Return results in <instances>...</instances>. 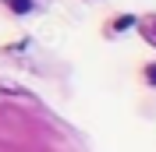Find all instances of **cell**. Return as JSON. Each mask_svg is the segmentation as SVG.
<instances>
[{
	"instance_id": "cell-2",
	"label": "cell",
	"mask_w": 156,
	"mask_h": 152,
	"mask_svg": "<svg viewBox=\"0 0 156 152\" xmlns=\"http://www.w3.org/2000/svg\"><path fill=\"white\" fill-rule=\"evenodd\" d=\"M128 25H135V18H131V14H124V18L114 21V29H128Z\"/></svg>"
},
{
	"instance_id": "cell-1",
	"label": "cell",
	"mask_w": 156,
	"mask_h": 152,
	"mask_svg": "<svg viewBox=\"0 0 156 152\" xmlns=\"http://www.w3.org/2000/svg\"><path fill=\"white\" fill-rule=\"evenodd\" d=\"M4 4H7L14 14H29V11H32V0H4Z\"/></svg>"
},
{
	"instance_id": "cell-3",
	"label": "cell",
	"mask_w": 156,
	"mask_h": 152,
	"mask_svg": "<svg viewBox=\"0 0 156 152\" xmlns=\"http://www.w3.org/2000/svg\"><path fill=\"white\" fill-rule=\"evenodd\" d=\"M146 81H149V85H156V64L146 67Z\"/></svg>"
}]
</instances>
